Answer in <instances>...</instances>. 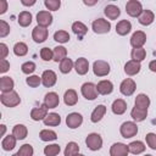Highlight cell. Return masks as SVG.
<instances>
[{"instance_id":"obj_12","label":"cell","mask_w":156,"mask_h":156,"mask_svg":"<svg viewBox=\"0 0 156 156\" xmlns=\"http://www.w3.org/2000/svg\"><path fill=\"white\" fill-rule=\"evenodd\" d=\"M56 80H57V76H56V73L54 71L46 69V71L43 72V74H41V83H43L44 87L51 88V87H54L56 84Z\"/></svg>"},{"instance_id":"obj_17","label":"cell","mask_w":156,"mask_h":156,"mask_svg":"<svg viewBox=\"0 0 156 156\" xmlns=\"http://www.w3.org/2000/svg\"><path fill=\"white\" fill-rule=\"evenodd\" d=\"M96 89H98V93L101 94V95H108L113 91V84L111 80H107V79H104V80H100L98 84H96Z\"/></svg>"},{"instance_id":"obj_21","label":"cell","mask_w":156,"mask_h":156,"mask_svg":"<svg viewBox=\"0 0 156 156\" xmlns=\"http://www.w3.org/2000/svg\"><path fill=\"white\" fill-rule=\"evenodd\" d=\"M155 20V15L151 10H143L141 15L138 17V21L143 26H150Z\"/></svg>"},{"instance_id":"obj_49","label":"cell","mask_w":156,"mask_h":156,"mask_svg":"<svg viewBox=\"0 0 156 156\" xmlns=\"http://www.w3.org/2000/svg\"><path fill=\"white\" fill-rule=\"evenodd\" d=\"M9 33H10V26L4 20H1L0 21V38H5Z\"/></svg>"},{"instance_id":"obj_6","label":"cell","mask_w":156,"mask_h":156,"mask_svg":"<svg viewBox=\"0 0 156 156\" xmlns=\"http://www.w3.org/2000/svg\"><path fill=\"white\" fill-rule=\"evenodd\" d=\"M91 28L96 34H105L108 33L111 29V23L107 20L104 18H98L91 23Z\"/></svg>"},{"instance_id":"obj_52","label":"cell","mask_w":156,"mask_h":156,"mask_svg":"<svg viewBox=\"0 0 156 156\" xmlns=\"http://www.w3.org/2000/svg\"><path fill=\"white\" fill-rule=\"evenodd\" d=\"M7 10V1L6 0H0V15H4Z\"/></svg>"},{"instance_id":"obj_32","label":"cell","mask_w":156,"mask_h":156,"mask_svg":"<svg viewBox=\"0 0 156 156\" xmlns=\"http://www.w3.org/2000/svg\"><path fill=\"white\" fill-rule=\"evenodd\" d=\"M134 104H135V106L139 107V108L147 110V107L150 106V99H149V96H147L146 94H139V95H136Z\"/></svg>"},{"instance_id":"obj_44","label":"cell","mask_w":156,"mask_h":156,"mask_svg":"<svg viewBox=\"0 0 156 156\" xmlns=\"http://www.w3.org/2000/svg\"><path fill=\"white\" fill-rule=\"evenodd\" d=\"M33 152H34V150H33V146L30 144L22 145L20 147V150L17 151L18 156H33Z\"/></svg>"},{"instance_id":"obj_20","label":"cell","mask_w":156,"mask_h":156,"mask_svg":"<svg viewBox=\"0 0 156 156\" xmlns=\"http://www.w3.org/2000/svg\"><path fill=\"white\" fill-rule=\"evenodd\" d=\"M105 113H106V106L105 105H98L93 110V112L90 115V121L93 123H98V122H100L102 119V117L105 116Z\"/></svg>"},{"instance_id":"obj_34","label":"cell","mask_w":156,"mask_h":156,"mask_svg":"<svg viewBox=\"0 0 156 156\" xmlns=\"http://www.w3.org/2000/svg\"><path fill=\"white\" fill-rule=\"evenodd\" d=\"M18 24L21 27H28L32 23V13L28 11H22L18 15V20H17Z\"/></svg>"},{"instance_id":"obj_37","label":"cell","mask_w":156,"mask_h":156,"mask_svg":"<svg viewBox=\"0 0 156 156\" xmlns=\"http://www.w3.org/2000/svg\"><path fill=\"white\" fill-rule=\"evenodd\" d=\"M79 154V145L74 141H69L65 147V156H76Z\"/></svg>"},{"instance_id":"obj_55","label":"cell","mask_w":156,"mask_h":156,"mask_svg":"<svg viewBox=\"0 0 156 156\" xmlns=\"http://www.w3.org/2000/svg\"><path fill=\"white\" fill-rule=\"evenodd\" d=\"M85 5H88V6H91V5H95L96 4V1H87V0H84L83 1Z\"/></svg>"},{"instance_id":"obj_58","label":"cell","mask_w":156,"mask_h":156,"mask_svg":"<svg viewBox=\"0 0 156 156\" xmlns=\"http://www.w3.org/2000/svg\"><path fill=\"white\" fill-rule=\"evenodd\" d=\"M144 156H152V155H150V154H146V155H144Z\"/></svg>"},{"instance_id":"obj_18","label":"cell","mask_w":156,"mask_h":156,"mask_svg":"<svg viewBox=\"0 0 156 156\" xmlns=\"http://www.w3.org/2000/svg\"><path fill=\"white\" fill-rule=\"evenodd\" d=\"M60 104V98L58 95L55 93V91H50L45 95L44 98V105L48 107V108H55L57 107Z\"/></svg>"},{"instance_id":"obj_22","label":"cell","mask_w":156,"mask_h":156,"mask_svg":"<svg viewBox=\"0 0 156 156\" xmlns=\"http://www.w3.org/2000/svg\"><path fill=\"white\" fill-rule=\"evenodd\" d=\"M132 30V23L127 20H122L116 24V33L118 35H127Z\"/></svg>"},{"instance_id":"obj_31","label":"cell","mask_w":156,"mask_h":156,"mask_svg":"<svg viewBox=\"0 0 156 156\" xmlns=\"http://www.w3.org/2000/svg\"><path fill=\"white\" fill-rule=\"evenodd\" d=\"M12 134L16 136L17 140H23L28 134V129L24 124H16L12 129Z\"/></svg>"},{"instance_id":"obj_15","label":"cell","mask_w":156,"mask_h":156,"mask_svg":"<svg viewBox=\"0 0 156 156\" xmlns=\"http://www.w3.org/2000/svg\"><path fill=\"white\" fill-rule=\"evenodd\" d=\"M46 116H48V107L44 104L39 107H33L30 111V118L33 121H44Z\"/></svg>"},{"instance_id":"obj_14","label":"cell","mask_w":156,"mask_h":156,"mask_svg":"<svg viewBox=\"0 0 156 156\" xmlns=\"http://www.w3.org/2000/svg\"><path fill=\"white\" fill-rule=\"evenodd\" d=\"M37 22L40 27H49L52 23V15L49 11H39L37 13Z\"/></svg>"},{"instance_id":"obj_10","label":"cell","mask_w":156,"mask_h":156,"mask_svg":"<svg viewBox=\"0 0 156 156\" xmlns=\"http://www.w3.org/2000/svg\"><path fill=\"white\" fill-rule=\"evenodd\" d=\"M146 43V34L143 30H136L132 34L130 37V45L133 46V49H138V48H143V45Z\"/></svg>"},{"instance_id":"obj_57","label":"cell","mask_w":156,"mask_h":156,"mask_svg":"<svg viewBox=\"0 0 156 156\" xmlns=\"http://www.w3.org/2000/svg\"><path fill=\"white\" fill-rule=\"evenodd\" d=\"M76 156H85V155H83V154H78V155H76Z\"/></svg>"},{"instance_id":"obj_7","label":"cell","mask_w":156,"mask_h":156,"mask_svg":"<svg viewBox=\"0 0 156 156\" xmlns=\"http://www.w3.org/2000/svg\"><path fill=\"white\" fill-rule=\"evenodd\" d=\"M93 72L96 77H105L110 73V65L106 61L98 60L93 65Z\"/></svg>"},{"instance_id":"obj_47","label":"cell","mask_w":156,"mask_h":156,"mask_svg":"<svg viewBox=\"0 0 156 156\" xmlns=\"http://www.w3.org/2000/svg\"><path fill=\"white\" fill-rule=\"evenodd\" d=\"M40 57L43 61H50V60H54V52L51 49L49 48H43L40 50Z\"/></svg>"},{"instance_id":"obj_2","label":"cell","mask_w":156,"mask_h":156,"mask_svg":"<svg viewBox=\"0 0 156 156\" xmlns=\"http://www.w3.org/2000/svg\"><path fill=\"white\" fill-rule=\"evenodd\" d=\"M119 133L123 138L126 139H129V138H133L138 133V127H136V123L135 122H130V121H127V122H123L119 127Z\"/></svg>"},{"instance_id":"obj_40","label":"cell","mask_w":156,"mask_h":156,"mask_svg":"<svg viewBox=\"0 0 156 156\" xmlns=\"http://www.w3.org/2000/svg\"><path fill=\"white\" fill-rule=\"evenodd\" d=\"M27 52H28L27 44H24L22 41H18V43L15 44V46H13V54L16 56H24V55H27Z\"/></svg>"},{"instance_id":"obj_38","label":"cell","mask_w":156,"mask_h":156,"mask_svg":"<svg viewBox=\"0 0 156 156\" xmlns=\"http://www.w3.org/2000/svg\"><path fill=\"white\" fill-rule=\"evenodd\" d=\"M130 56H132V60L138 61V62H141V61H143V60L146 57V51H145V49H144V48L132 49Z\"/></svg>"},{"instance_id":"obj_53","label":"cell","mask_w":156,"mask_h":156,"mask_svg":"<svg viewBox=\"0 0 156 156\" xmlns=\"http://www.w3.org/2000/svg\"><path fill=\"white\" fill-rule=\"evenodd\" d=\"M149 68L151 72H155L156 73V60H152L150 63H149Z\"/></svg>"},{"instance_id":"obj_4","label":"cell","mask_w":156,"mask_h":156,"mask_svg":"<svg viewBox=\"0 0 156 156\" xmlns=\"http://www.w3.org/2000/svg\"><path fill=\"white\" fill-rule=\"evenodd\" d=\"M80 93L87 100H95L98 98V94H99L98 89H96V85L91 82L84 83L80 88Z\"/></svg>"},{"instance_id":"obj_28","label":"cell","mask_w":156,"mask_h":156,"mask_svg":"<svg viewBox=\"0 0 156 156\" xmlns=\"http://www.w3.org/2000/svg\"><path fill=\"white\" fill-rule=\"evenodd\" d=\"M72 30H73L74 34H77V37L79 38V40H82V38H83V37L87 34V32H88V27H87L83 22L77 21V22H74V23L72 24Z\"/></svg>"},{"instance_id":"obj_51","label":"cell","mask_w":156,"mask_h":156,"mask_svg":"<svg viewBox=\"0 0 156 156\" xmlns=\"http://www.w3.org/2000/svg\"><path fill=\"white\" fill-rule=\"evenodd\" d=\"M0 50H1V55H0V58H6L7 54H9V49H7V45L5 43H1L0 44Z\"/></svg>"},{"instance_id":"obj_1","label":"cell","mask_w":156,"mask_h":156,"mask_svg":"<svg viewBox=\"0 0 156 156\" xmlns=\"http://www.w3.org/2000/svg\"><path fill=\"white\" fill-rule=\"evenodd\" d=\"M0 101L6 107H16L17 105H20L21 98L18 96V94L15 90H12V91H9V93H1Z\"/></svg>"},{"instance_id":"obj_41","label":"cell","mask_w":156,"mask_h":156,"mask_svg":"<svg viewBox=\"0 0 156 156\" xmlns=\"http://www.w3.org/2000/svg\"><path fill=\"white\" fill-rule=\"evenodd\" d=\"M54 40H56L57 43L65 44V43H67L69 40V34L66 30H57L54 34Z\"/></svg>"},{"instance_id":"obj_26","label":"cell","mask_w":156,"mask_h":156,"mask_svg":"<svg viewBox=\"0 0 156 156\" xmlns=\"http://www.w3.org/2000/svg\"><path fill=\"white\" fill-rule=\"evenodd\" d=\"M111 110L115 115H123L127 110V102L123 100V99H117L112 102V106H111Z\"/></svg>"},{"instance_id":"obj_35","label":"cell","mask_w":156,"mask_h":156,"mask_svg":"<svg viewBox=\"0 0 156 156\" xmlns=\"http://www.w3.org/2000/svg\"><path fill=\"white\" fill-rule=\"evenodd\" d=\"M52 52H54V61L55 62H58V61L61 62L67 56V50L65 46H56V48H54Z\"/></svg>"},{"instance_id":"obj_29","label":"cell","mask_w":156,"mask_h":156,"mask_svg":"<svg viewBox=\"0 0 156 156\" xmlns=\"http://www.w3.org/2000/svg\"><path fill=\"white\" fill-rule=\"evenodd\" d=\"M145 149H146L145 144H144L143 141H140V140L132 141V143L128 145V150H129V152L133 154V155H139V154L144 152Z\"/></svg>"},{"instance_id":"obj_54","label":"cell","mask_w":156,"mask_h":156,"mask_svg":"<svg viewBox=\"0 0 156 156\" xmlns=\"http://www.w3.org/2000/svg\"><path fill=\"white\" fill-rule=\"evenodd\" d=\"M21 2H22V5H24V6H33V5L35 4V0H32V1H26V0H22Z\"/></svg>"},{"instance_id":"obj_13","label":"cell","mask_w":156,"mask_h":156,"mask_svg":"<svg viewBox=\"0 0 156 156\" xmlns=\"http://www.w3.org/2000/svg\"><path fill=\"white\" fill-rule=\"evenodd\" d=\"M128 152V145L123 143H115L110 147V156H127Z\"/></svg>"},{"instance_id":"obj_42","label":"cell","mask_w":156,"mask_h":156,"mask_svg":"<svg viewBox=\"0 0 156 156\" xmlns=\"http://www.w3.org/2000/svg\"><path fill=\"white\" fill-rule=\"evenodd\" d=\"M60 151H61V149H60V146L57 144H50V145L44 147L45 156H56V155L60 154Z\"/></svg>"},{"instance_id":"obj_25","label":"cell","mask_w":156,"mask_h":156,"mask_svg":"<svg viewBox=\"0 0 156 156\" xmlns=\"http://www.w3.org/2000/svg\"><path fill=\"white\" fill-rule=\"evenodd\" d=\"M104 13H105V16H106L108 20H116V18L119 17V15H121V10H119L118 6L110 4V5H107V6L105 7Z\"/></svg>"},{"instance_id":"obj_45","label":"cell","mask_w":156,"mask_h":156,"mask_svg":"<svg viewBox=\"0 0 156 156\" xmlns=\"http://www.w3.org/2000/svg\"><path fill=\"white\" fill-rule=\"evenodd\" d=\"M26 83H27L30 88H37V87H39L40 83H41V77L35 76V74L28 76V78H26Z\"/></svg>"},{"instance_id":"obj_3","label":"cell","mask_w":156,"mask_h":156,"mask_svg":"<svg viewBox=\"0 0 156 156\" xmlns=\"http://www.w3.org/2000/svg\"><path fill=\"white\" fill-rule=\"evenodd\" d=\"M85 144L88 149H90L91 151H98L102 146V138L98 133H90L85 138Z\"/></svg>"},{"instance_id":"obj_39","label":"cell","mask_w":156,"mask_h":156,"mask_svg":"<svg viewBox=\"0 0 156 156\" xmlns=\"http://www.w3.org/2000/svg\"><path fill=\"white\" fill-rule=\"evenodd\" d=\"M72 68H74V63H73V61H72L71 58L66 57L65 60H62V61L60 62V71H61V73L67 74V73L71 72Z\"/></svg>"},{"instance_id":"obj_27","label":"cell","mask_w":156,"mask_h":156,"mask_svg":"<svg viewBox=\"0 0 156 156\" xmlns=\"http://www.w3.org/2000/svg\"><path fill=\"white\" fill-rule=\"evenodd\" d=\"M130 117L135 121V122H143L146 117H147V110L144 108H139L136 106H134L130 111Z\"/></svg>"},{"instance_id":"obj_23","label":"cell","mask_w":156,"mask_h":156,"mask_svg":"<svg viewBox=\"0 0 156 156\" xmlns=\"http://www.w3.org/2000/svg\"><path fill=\"white\" fill-rule=\"evenodd\" d=\"M13 87H15V82L11 77H7V76L1 77V79H0V90H1V93L12 91Z\"/></svg>"},{"instance_id":"obj_8","label":"cell","mask_w":156,"mask_h":156,"mask_svg":"<svg viewBox=\"0 0 156 156\" xmlns=\"http://www.w3.org/2000/svg\"><path fill=\"white\" fill-rule=\"evenodd\" d=\"M48 35H49V30L48 28L45 27H40V26H37L33 28L32 30V38L35 43H44L46 39H48Z\"/></svg>"},{"instance_id":"obj_50","label":"cell","mask_w":156,"mask_h":156,"mask_svg":"<svg viewBox=\"0 0 156 156\" xmlns=\"http://www.w3.org/2000/svg\"><path fill=\"white\" fill-rule=\"evenodd\" d=\"M9 68H10V62L6 58L0 60V72L1 73H5V72L9 71Z\"/></svg>"},{"instance_id":"obj_9","label":"cell","mask_w":156,"mask_h":156,"mask_svg":"<svg viewBox=\"0 0 156 156\" xmlns=\"http://www.w3.org/2000/svg\"><path fill=\"white\" fill-rule=\"evenodd\" d=\"M136 84L132 78H126L122 80L121 85H119V91L124 95V96H130L134 91H135Z\"/></svg>"},{"instance_id":"obj_43","label":"cell","mask_w":156,"mask_h":156,"mask_svg":"<svg viewBox=\"0 0 156 156\" xmlns=\"http://www.w3.org/2000/svg\"><path fill=\"white\" fill-rule=\"evenodd\" d=\"M35 68H37V66H35V63L33 62V61H27V62H24V63H22V66H21V69H22V72L24 73V74H32L34 71H35Z\"/></svg>"},{"instance_id":"obj_16","label":"cell","mask_w":156,"mask_h":156,"mask_svg":"<svg viewBox=\"0 0 156 156\" xmlns=\"http://www.w3.org/2000/svg\"><path fill=\"white\" fill-rule=\"evenodd\" d=\"M74 69L79 76H84L88 73L89 69V62L85 57H79L74 62Z\"/></svg>"},{"instance_id":"obj_33","label":"cell","mask_w":156,"mask_h":156,"mask_svg":"<svg viewBox=\"0 0 156 156\" xmlns=\"http://www.w3.org/2000/svg\"><path fill=\"white\" fill-rule=\"evenodd\" d=\"M16 136L13 135V134H9V135H6L4 139H2V141H1V146H2V149L5 150V151H10V150H12L15 146H16Z\"/></svg>"},{"instance_id":"obj_5","label":"cell","mask_w":156,"mask_h":156,"mask_svg":"<svg viewBox=\"0 0 156 156\" xmlns=\"http://www.w3.org/2000/svg\"><path fill=\"white\" fill-rule=\"evenodd\" d=\"M126 12L130 17H139L143 12V6L141 2L138 0H129L126 4Z\"/></svg>"},{"instance_id":"obj_24","label":"cell","mask_w":156,"mask_h":156,"mask_svg":"<svg viewBox=\"0 0 156 156\" xmlns=\"http://www.w3.org/2000/svg\"><path fill=\"white\" fill-rule=\"evenodd\" d=\"M63 101L67 106H74L77 102H78V95L76 93L74 89H68L65 91V95H63Z\"/></svg>"},{"instance_id":"obj_11","label":"cell","mask_w":156,"mask_h":156,"mask_svg":"<svg viewBox=\"0 0 156 156\" xmlns=\"http://www.w3.org/2000/svg\"><path fill=\"white\" fill-rule=\"evenodd\" d=\"M82 123H83V116L78 112H72V113L67 115V117H66V124L71 129L78 128Z\"/></svg>"},{"instance_id":"obj_30","label":"cell","mask_w":156,"mask_h":156,"mask_svg":"<svg viewBox=\"0 0 156 156\" xmlns=\"http://www.w3.org/2000/svg\"><path fill=\"white\" fill-rule=\"evenodd\" d=\"M44 124L45 126H49V127H56L61 123V117L58 113H55V112H51V113H48V116L44 118Z\"/></svg>"},{"instance_id":"obj_59","label":"cell","mask_w":156,"mask_h":156,"mask_svg":"<svg viewBox=\"0 0 156 156\" xmlns=\"http://www.w3.org/2000/svg\"><path fill=\"white\" fill-rule=\"evenodd\" d=\"M12 156H18V154H13V155H12Z\"/></svg>"},{"instance_id":"obj_46","label":"cell","mask_w":156,"mask_h":156,"mask_svg":"<svg viewBox=\"0 0 156 156\" xmlns=\"http://www.w3.org/2000/svg\"><path fill=\"white\" fill-rule=\"evenodd\" d=\"M44 5L50 11H57L60 9V6H61V1L60 0H45Z\"/></svg>"},{"instance_id":"obj_56","label":"cell","mask_w":156,"mask_h":156,"mask_svg":"<svg viewBox=\"0 0 156 156\" xmlns=\"http://www.w3.org/2000/svg\"><path fill=\"white\" fill-rule=\"evenodd\" d=\"M5 132H6V126L5 124H1V136H4Z\"/></svg>"},{"instance_id":"obj_36","label":"cell","mask_w":156,"mask_h":156,"mask_svg":"<svg viewBox=\"0 0 156 156\" xmlns=\"http://www.w3.org/2000/svg\"><path fill=\"white\" fill-rule=\"evenodd\" d=\"M39 138L43 141H52V140L57 139V134H56V132H54L51 129H43L39 133Z\"/></svg>"},{"instance_id":"obj_19","label":"cell","mask_w":156,"mask_h":156,"mask_svg":"<svg viewBox=\"0 0 156 156\" xmlns=\"http://www.w3.org/2000/svg\"><path fill=\"white\" fill-rule=\"evenodd\" d=\"M140 68H141L140 62L134 61V60H130V61H128L124 65V72L128 76H135V74H138L140 72Z\"/></svg>"},{"instance_id":"obj_48","label":"cell","mask_w":156,"mask_h":156,"mask_svg":"<svg viewBox=\"0 0 156 156\" xmlns=\"http://www.w3.org/2000/svg\"><path fill=\"white\" fill-rule=\"evenodd\" d=\"M145 140L150 149L156 150V134L155 133H147L145 135Z\"/></svg>"}]
</instances>
